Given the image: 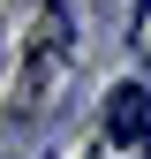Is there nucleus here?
<instances>
[{
  "label": "nucleus",
  "instance_id": "f03ea898",
  "mask_svg": "<svg viewBox=\"0 0 151 159\" xmlns=\"http://www.w3.org/2000/svg\"><path fill=\"white\" fill-rule=\"evenodd\" d=\"M106 144H151V91L144 84L106 91Z\"/></svg>",
  "mask_w": 151,
  "mask_h": 159
},
{
  "label": "nucleus",
  "instance_id": "f257e3e1",
  "mask_svg": "<svg viewBox=\"0 0 151 159\" xmlns=\"http://www.w3.org/2000/svg\"><path fill=\"white\" fill-rule=\"evenodd\" d=\"M61 61H68V8L53 0V8L30 23V84H23V98H38V84H45Z\"/></svg>",
  "mask_w": 151,
  "mask_h": 159
},
{
  "label": "nucleus",
  "instance_id": "7ed1b4c3",
  "mask_svg": "<svg viewBox=\"0 0 151 159\" xmlns=\"http://www.w3.org/2000/svg\"><path fill=\"white\" fill-rule=\"evenodd\" d=\"M144 152H151V144H144Z\"/></svg>",
  "mask_w": 151,
  "mask_h": 159
}]
</instances>
